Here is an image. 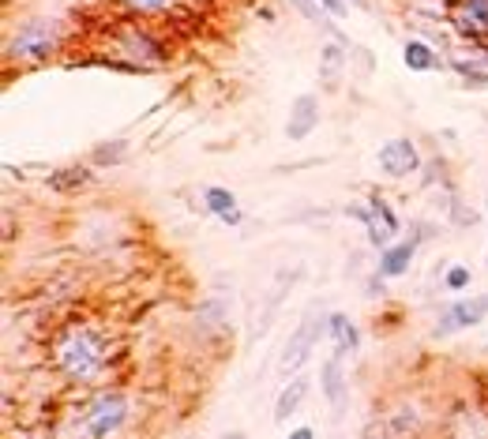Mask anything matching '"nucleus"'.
Wrapping results in <instances>:
<instances>
[{
  "label": "nucleus",
  "instance_id": "obj_21",
  "mask_svg": "<svg viewBox=\"0 0 488 439\" xmlns=\"http://www.w3.org/2000/svg\"><path fill=\"white\" fill-rule=\"evenodd\" d=\"M293 8L305 15V19H312V23H323V8H320V0H293Z\"/></svg>",
  "mask_w": 488,
  "mask_h": 439
},
{
  "label": "nucleus",
  "instance_id": "obj_16",
  "mask_svg": "<svg viewBox=\"0 0 488 439\" xmlns=\"http://www.w3.org/2000/svg\"><path fill=\"white\" fill-rule=\"evenodd\" d=\"M342 68H345V50L338 42H327L323 53H320V80L327 90H335L338 80H342Z\"/></svg>",
  "mask_w": 488,
  "mask_h": 439
},
{
  "label": "nucleus",
  "instance_id": "obj_5",
  "mask_svg": "<svg viewBox=\"0 0 488 439\" xmlns=\"http://www.w3.org/2000/svg\"><path fill=\"white\" fill-rule=\"evenodd\" d=\"M345 214L357 218V222H365L368 241L380 248V252H383L391 241H395V233H399V214L391 211V203L380 199V196H372V207H350Z\"/></svg>",
  "mask_w": 488,
  "mask_h": 439
},
{
  "label": "nucleus",
  "instance_id": "obj_19",
  "mask_svg": "<svg viewBox=\"0 0 488 439\" xmlns=\"http://www.w3.org/2000/svg\"><path fill=\"white\" fill-rule=\"evenodd\" d=\"M124 8H132V12H139V15H159V12H166V8H173L177 0H120Z\"/></svg>",
  "mask_w": 488,
  "mask_h": 439
},
{
  "label": "nucleus",
  "instance_id": "obj_18",
  "mask_svg": "<svg viewBox=\"0 0 488 439\" xmlns=\"http://www.w3.org/2000/svg\"><path fill=\"white\" fill-rule=\"evenodd\" d=\"M87 181H90V173L80 169V166H75V169H57V173L50 177V184L60 188V192H65V188H83Z\"/></svg>",
  "mask_w": 488,
  "mask_h": 439
},
{
  "label": "nucleus",
  "instance_id": "obj_24",
  "mask_svg": "<svg viewBox=\"0 0 488 439\" xmlns=\"http://www.w3.org/2000/svg\"><path fill=\"white\" fill-rule=\"evenodd\" d=\"M286 439H316V432H312L308 425H301V428H293V432H290Z\"/></svg>",
  "mask_w": 488,
  "mask_h": 439
},
{
  "label": "nucleus",
  "instance_id": "obj_15",
  "mask_svg": "<svg viewBox=\"0 0 488 439\" xmlns=\"http://www.w3.org/2000/svg\"><path fill=\"white\" fill-rule=\"evenodd\" d=\"M327 335L335 338V346L338 353H350L360 346V331H357V323L350 316H342V312H330L327 316Z\"/></svg>",
  "mask_w": 488,
  "mask_h": 439
},
{
  "label": "nucleus",
  "instance_id": "obj_8",
  "mask_svg": "<svg viewBox=\"0 0 488 439\" xmlns=\"http://www.w3.org/2000/svg\"><path fill=\"white\" fill-rule=\"evenodd\" d=\"M451 27L469 42H488V0H459L451 12Z\"/></svg>",
  "mask_w": 488,
  "mask_h": 439
},
{
  "label": "nucleus",
  "instance_id": "obj_1",
  "mask_svg": "<svg viewBox=\"0 0 488 439\" xmlns=\"http://www.w3.org/2000/svg\"><path fill=\"white\" fill-rule=\"evenodd\" d=\"M53 360L68 380L90 383V380H98V375L105 372V365H109L105 360V338L98 331H90V327H68V331L57 338Z\"/></svg>",
  "mask_w": 488,
  "mask_h": 439
},
{
  "label": "nucleus",
  "instance_id": "obj_22",
  "mask_svg": "<svg viewBox=\"0 0 488 439\" xmlns=\"http://www.w3.org/2000/svg\"><path fill=\"white\" fill-rule=\"evenodd\" d=\"M124 158V143H120V139H117V143H102L98 147V154H94V162H120Z\"/></svg>",
  "mask_w": 488,
  "mask_h": 439
},
{
  "label": "nucleus",
  "instance_id": "obj_10",
  "mask_svg": "<svg viewBox=\"0 0 488 439\" xmlns=\"http://www.w3.org/2000/svg\"><path fill=\"white\" fill-rule=\"evenodd\" d=\"M320 124V98L316 94H297L293 109H290V124H286V135L290 139H308Z\"/></svg>",
  "mask_w": 488,
  "mask_h": 439
},
{
  "label": "nucleus",
  "instance_id": "obj_25",
  "mask_svg": "<svg viewBox=\"0 0 488 439\" xmlns=\"http://www.w3.org/2000/svg\"><path fill=\"white\" fill-rule=\"evenodd\" d=\"M365 439H387V435H383V425H368V428H365Z\"/></svg>",
  "mask_w": 488,
  "mask_h": 439
},
{
  "label": "nucleus",
  "instance_id": "obj_26",
  "mask_svg": "<svg viewBox=\"0 0 488 439\" xmlns=\"http://www.w3.org/2000/svg\"><path fill=\"white\" fill-rule=\"evenodd\" d=\"M222 439H248L244 432H229V435H222Z\"/></svg>",
  "mask_w": 488,
  "mask_h": 439
},
{
  "label": "nucleus",
  "instance_id": "obj_2",
  "mask_svg": "<svg viewBox=\"0 0 488 439\" xmlns=\"http://www.w3.org/2000/svg\"><path fill=\"white\" fill-rule=\"evenodd\" d=\"M320 335H327V316H323V308H308L305 320L297 323V331L286 338V346H282V360H278L282 375H293L305 365V360L312 357V350H316Z\"/></svg>",
  "mask_w": 488,
  "mask_h": 439
},
{
  "label": "nucleus",
  "instance_id": "obj_11",
  "mask_svg": "<svg viewBox=\"0 0 488 439\" xmlns=\"http://www.w3.org/2000/svg\"><path fill=\"white\" fill-rule=\"evenodd\" d=\"M293 281H297V271H282V274L275 278L271 293H267V312H259V316L252 320V342H256L259 335H267V327L275 323L278 308H282V301H286V293H290V286H293Z\"/></svg>",
  "mask_w": 488,
  "mask_h": 439
},
{
  "label": "nucleus",
  "instance_id": "obj_3",
  "mask_svg": "<svg viewBox=\"0 0 488 439\" xmlns=\"http://www.w3.org/2000/svg\"><path fill=\"white\" fill-rule=\"evenodd\" d=\"M60 45V35L53 23H27L15 30V38L8 45V57L12 60H23V65H42V60H50Z\"/></svg>",
  "mask_w": 488,
  "mask_h": 439
},
{
  "label": "nucleus",
  "instance_id": "obj_14",
  "mask_svg": "<svg viewBox=\"0 0 488 439\" xmlns=\"http://www.w3.org/2000/svg\"><path fill=\"white\" fill-rule=\"evenodd\" d=\"M203 203H207V211L214 218H222L226 226H241V207H237V199H233V192H226V188H207V192H203Z\"/></svg>",
  "mask_w": 488,
  "mask_h": 439
},
{
  "label": "nucleus",
  "instance_id": "obj_4",
  "mask_svg": "<svg viewBox=\"0 0 488 439\" xmlns=\"http://www.w3.org/2000/svg\"><path fill=\"white\" fill-rule=\"evenodd\" d=\"M124 420H128V398L120 390H102L87 410V435L90 439H113Z\"/></svg>",
  "mask_w": 488,
  "mask_h": 439
},
{
  "label": "nucleus",
  "instance_id": "obj_13",
  "mask_svg": "<svg viewBox=\"0 0 488 439\" xmlns=\"http://www.w3.org/2000/svg\"><path fill=\"white\" fill-rule=\"evenodd\" d=\"M305 390H308L305 375H293V383H286L278 390V402H275V420H278V425L293 420V413L301 410V402H305Z\"/></svg>",
  "mask_w": 488,
  "mask_h": 439
},
{
  "label": "nucleus",
  "instance_id": "obj_17",
  "mask_svg": "<svg viewBox=\"0 0 488 439\" xmlns=\"http://www.w3.org/2000/svg\"><path fill=\"white\" fill-rule=\"evenodd\" d=\"M402 65H406L409 72H432L439 60H436V50H432V45H424V42H406Z\"/></svg>",
  "mask_w": 488,
  "mask_h": 439
},
{
  "label": "nucleus",
  "instance_id": "obj_20",
  "mask_svg": "<svg viewBox=\"0 0 488 439\" xmlns=\"http://www.w3.org/2000/svg\"><path fill=\"white\" fill-rule=\"evenodd\" d=\"M444 281H447V289H454V293H459V289H466L469 281H474V271H469V266H451Z\"/></svg>",
  "mask_w": 488,
  "mask_h": 439
},
{
  "label": "nucleus",
  "instance_id": "obj_12",
  "mask_svg": "<svg viewBox=\"0 0 488 439\" xmlns=\"http://www.w3.org/2000/svg\"><path fill=\"white\" fill-rule=\"evenodd\" d=\"M417 256V237L409 241H399V244H387L380 252V274L383 278H402L409 271V263Z\"/></svg>",
  "mask_w": 488,
  "mask_h": 439
},
{
  "label": "nucleus",
  "instance_id": "obj_7",
  "mask_svg": "<svg viewBox=\"0 0 488 439\" xmlns=\"http://www.w3.org/2000/svg\"><path fill=\"white\" fill-rule=\"evenodd\" d=\"M345 353H330L323 360V372H320V383H323V398L330 402V410H335L338 417L345 413V405H350V383H345Z\"/></svg>",
  "mask_w": 488,
  "mask_h": 439
},
{
  "label": "nucleus",
  "instance_id": "obj_23",
  "mask_svg": "<svg viewBox=\"0 0 488 439\" xmlns=\"http://www.w3.org/2000/svg\"><path fill=\"white\" fill-rule=\"evenodd\" d=\"M320 8L330 15V19H345V15H350V4H345V0H320Z\"/></svg>",
  "mask_w": 488,
  "mask_h": 439
},
{
  "label": "nucleus",
  "instance_id": "obj_9",
  "mask_svg": "<svg viewBox=\"0 0 488 439\" xmlns=\"http://www.w3.org/2000/svg\"><path fill=\"white\" fill-rule=\"evenodd\" d=\"M484 316H488V293L474 297V301H454L444 316H439L436 335H454V331H462V327H477Z\"/></svg>",
  "mask_w": 488,
  "mask_h": 439
},
{
  "label": "nucleus",
  "instance_id": "obj_6",
  "mask_svg": "<svg viewBox=\"0 0 488 439\" xmlns=\"http://www.w3.org/2000/svg\"><path fill=\"white\" fill-rule=\"evenodd\" d=\"M380 169L387 177H414L421 169V154H417V143L414 139H387V143L380 147Z\"/></svg>",
  "mask_w": 488,
  "mask_h": 439
}]
</instances>
